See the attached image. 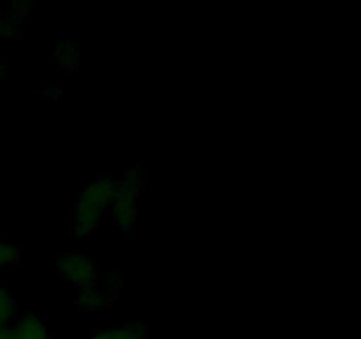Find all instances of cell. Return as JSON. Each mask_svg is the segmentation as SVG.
Wrapping results in <instances>:
<instances>
[{
	"instance_id": "obj_10",
	"label": "cell",
	"mask_w": 361,
	"mask_h": 339,
	"mask_svg": "<svg viewBox=\"0 0 361 339\" xmlns=\"http://www.w3.org/2000/svg\"><path fill=\"white\" fill-rule=\"evenodd\" d=\"M0 339H16V338H14L13 325H11V327H2V328H0Z\"/></svg>"
},
{
	"instance_id": "obj_3",
	"label": "cell",
	"mask_w": 361,
	"mask_h": 339,
	"mask_svg": "<svg viewBox=\"0 0 361 339\" xmlns=\"http://www.w3.org/2000/svg\"><path fill=\"white\" fill-rule=\"evenodd\" d=\"M59 274L62 279L73 282L78 288H87V286L97 285L99 282V267L87 258L85 254L80 253H69L59 260Z\"/></svg>"
},
{
	"instance_id": "obj_7",
	"label": "cell",
	"mask_w": 361,
	"mask_h": 339,
	"mask_svg": "<svg viewBox=\"0 0 361 339\" xmlns=\"http://www.w3.org/2000/svg\"><path fill=\"white\" fill-rule=\"evenodd\" d=\"M108 290L99 288L97 285L87 286L81 288L80 299H78V306L85 307V309H92V307H101L108 304Z\"/></svg>"
},
{
	"instance_id": "obj_5",
	"label": "cell",
	"mask_w": 361,
	"mask_h": 339,
	"mask_svg": "<svg viewBox=\"0 0 361 339\" xmlns=\"http://www.w3.org/2000/svg\"><path fill=\"white\" fill-rule=\"evenodd\" d=\"M55 60L62 69L74 71L80 64V49L76 42L71 39H60L59 44L55 46Z\"/></svg>"
},
{
	"instance_id": "obj_1",
	"label": "cell",
	"mask_w": 361,
	"mask_h": 339,
	"mask_svg": "<svg viewBox=\"0 0 361 339\" xmlns=\"http://www.w3.org/2000/svg\"><path fill=\"white\" fill-rule=\"evenodd\" d=\"M118 193V182L108 175H102L88 184L87 189L81 193L80 201L73 210V235H90L104 218L106 210L111 207Z\"/></svg>"
},
{
	"instance_id": "obj_2",
	"label": "cell",
	"mask_w": 361,
	"mask_h": 339,
	"mask_svg": "<svg viewBox=\"0 0 361 339\" xmlns=\"http://www.w3.org/2000/svg\"><path fill=\"white\" fill-rule=\"evenodd\" d=\"M141 186H143V179L137 170L129 172L123 177L122 182H118V193L109 207L118 228L130 230L136 222L137 194H140Z\"/></svg>"
},
{
	"instance_id": "obj_9",
	"label": "cell",
	"mask_w": 361,
	"mask_h": 339,
	"mask_svg": "<svg viewBox=\"0 0 361 339\" xmlns=\"http://www.w3.org/2000/svg\"><path fill=\"white\" fill-rule=\"evenodd\" d=\"M21 249L14 244H6L0 240V268L13 267L20 261Z\"/></svg>"
},
{
	"instance_id": "obj_11",
	"label": "cell",
	"mask_w": 361,
	"mask_h": 339,
	"mask_svg": "<svg viewBox=\"0 0 361 339\" xmlns=\"http://www.w3.org/2000/svg\"><path fill=\"white\" fill-rule=\"evenodd\" d=\"M4 73H6V66H4V64H2V62H0V80H2Z\"/></svg>"
},
{
	"instance_id": "obj_6",
	"label": "cell",
	"mask_w": 361,
	"mask_h": 339,
	"mask_svg": "<svg viewBox=\"0 0 361 339\" xmlns=\"http://www.w3.org/2000/svg\"><path fill=\"white\" fill-rule=\"evenodd\" d=\"M18 316V304L11 290L0 286V328L11 327Z\"/></svg>"
},
{
	"instance_id": "obj_4",
	"label": "cell",
	"mask_w": 361,
	"mask_h": 339,
	"mask_svg": "<svg viewBox=\"0 0 361 339\" xmlns=\"http://www.w3.org/2000/svg\"><path fill=\"white\" fill-rule=\"evenodd\" d=\"M16 339H53L46 328L44 321L35 314H23L13 325Z\"/></svg>"
},
{
	"instance_id": "obj_8",
	"label": "cell",
	"mask_w": 361,
	"mask_h": 339,
	"mask_svg": "<svg viewBox=\"0 0 361 339\" xmlns=\"http://www.w3.org/2000/svg\"><path fill=\"white\" fill-rule=\"evenodd\" d=\"M145 328L141 325H129V327L108 328L92 334L88 339H143Z\"/></svg>"
}]
</instances>
